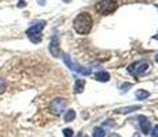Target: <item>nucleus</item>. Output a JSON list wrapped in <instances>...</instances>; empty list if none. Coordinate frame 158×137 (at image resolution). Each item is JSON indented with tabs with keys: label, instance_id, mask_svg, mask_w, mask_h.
Here are the masks:
<instances>
[{
	"label": "nucleus",
	"instance_id": "nucleus-5",
	"mask_svg": "<svg viewBox=\"0 0 158 137\" xmlns=\"http://www.w3.org/2000/svg\"><path fill=\"white\" fill-rule=\"evenodd\" d=\"M66 107V100L62 99V97H56L51 102L50 104V111L52 112L54 115H60L63 112V110Z\"/></svg>",
	"mask_w": 158,
	"mask_h": 137
},
{
	"label": "nucleus",
	"instance_id": "nucleus-6",
	"mask_svg": "<svg viewBox=\"0 0 158 137\" xmlns=\"http://www.w3.org/2000/svg\"><path fill=\"white\" fill-rule=\"evenodd\" d=\"M63 60H65V63L69 66L72 70H74V71H78L80 74H89V70L85 69V67H80L78 65H76L74 62H72L70 58H69V55H63Z\"/></svg>",
	"mask_w": 158,
	"mask_h": 137
},
{
	"label": "nucleus",
	"instance_id": "nucleus-25",
	"mask_svg": "<svg viewBox=\"0 0 158 137\" xmlns=\"http://www.w3.org/2000/svg\"><path fill=\"white\" fill-rule=\"evenodd\" d=\"M85 137H87V136H85Z\"/></svg>",
	"mask_w": 158,
	"mask_h": 137
},
{
	"label": "nucleus",
	"instance_id": "nucleus-23",
	"mask_svg": "<svg viewBox=\"0 0 158 137\" xmlns=\"http://www.w3.org/2000/svg\"><path fill=\"white\" fill-rule=\"evenodd\" d=\"M132 137H139V135H133Z\"/></svg>",
	"mask_w": 158,
	"mask_h": 137
},
{
	"label": "nucleus",
	"instance_id": "nucleus-20",
	"mask_svg": "<svg viewBox=\"0 0 158 137\" xmlns=\"http://www.w3.org/2000/svg\"><path fill=\"white\" fill-rule=\"evenodd\" d=\"M110 137H120L118 135H110Z\"/></svg>",
	"mask_w": 158,
	"mask_h": 137
},
{
	"label": "nucleus",
	"instance_id": "nucleus-24",
	"mask_svg": "<svg viewBox=\"0 0 158 137\" xmlns=\"http://www.w3.org/2000/svg\"><path fill=\"white\" fill-rule=\"evenodd\" d=\"M156 60H157V62H158V55H157V56H156Z\"/></svg>",
	"mask_w": 158,
	"mask_h": 137
},
{
	"label": "nucleus",
	"instance_id": "nucleus-15",
	"mask_svg": "<svg viewBox=\"0 0 158 137\" xmlns=\"http://www.w3.org/2000/svg\"><path fill=\"white\" fill-rule=\"evenodd\" d=\"M63 136L65 137H73V130L72 129H65L63 130Z\"/></svg>",
	"mask_w": 158,
	"mask_h": 137
},
{
	"label": "nucleus",
	"instance_id": "nucleus-16",
	"mask_svg": "<svg viewBox=\"0 0 158 137\" xmlns=\"http://www.w3.org/2000/svg\"><path fill=\"white\" fill-rule=\"evenodd\" d=\"M6 91V82L2 80V78H0V95H2L3 92H4Z\"/></svg>",
	"mask_w": 158,
	"mask_h": 137
},
{
	"label": "nucleus",
	"instance_id": "nucleus-9",
	"mask_svg": "<svg viewBox=\"0 0 158 137\" xmlns=\"http://www.w3.org/2000/svg\"><path fill=\"white\" fill-rule=\"evenodd\" d=\"M136 110H140V106H129V107L118 108V110H115V112L117 114H128V112H133Z\"/></svg>",
	"mask_w": 158,
	"mask_h": 137
},
{
	"label": "nucleus",
	"instance_id": "nucleus-18",
	"mask_svg": "<svg viewBox=\"0 0 158 137\" xmlns=\"http://www.w3.org/2000/svg\"><path fill=\"white\" fill-rule=\"evenodd\" d=\"M129 87H132V84H124V85H123V89H121V92H125L127 89H129Z\"/></svg>",
	"mask_w": 158,
	"mask_h": 137
},
{
	"label": "nucleus",
	"instance_id": "nucleus-11",
	"mask_svg": "<svg viewBox=\"0 0 158 137\" xmlns=\"http://www.w3.org/2000/svg\"><path fill=\"white\" fill-rule=\"evenodd\" d=\"M84 87H85V81L84 80H76V82H74V92L76 93H81L84 91Z\"/></svg>",
	"mask_w": 158,
	"mask_h": 137
},
{
	"label": "nucleus",
	"instance_id": "nucleus-17",
	"mask_svg": "<svg viewBox=\"0 0 158 137\" xmlns=\"http://www.w3.org/2000/svg\"><path fill=\"white\" fill-rule=\"evenodd\" d=\"M151 136H153V137H158V125L153 127V130H151Z\"/></svg>",
	"mask_w": 158,
	"mask_h": 137
},
{
	"label": "nucleus",
	"instance_id": "nucleus-2",
	"mask_svg": "<svg viewBox=\"0 0 158 137\" xmlns=\"http://www.w3.org/2000/svg\"><path fill=\"white\" fill-rule=\"evenodd\" d=\"M44 26H45L44 21H37V22L33 23V25L26 30V34H28L29 40L32 42H35V44L40 42L41 41V30H43Z\"/></svg>",
	"mask_w": 158,
	"mask_h": 137
},
{
	"label": "nucleus",
	"instance_id": "nucleus-7",
	"mask_svg": "<svg viewBox=\"0 0 158 137\" xmlns=\"http://www.w3.org/2000/svg\"><path fill=\"white\" fill-rule=\"evenodd\" d=\"M138 122H139V126H140L142 132H143L144 135H148V133H150V121H148L144 115H140V117H138Z\"/></svg>",
	"mask_w": 158,
	"mask_h": 137
},
{
	"label": "nucleus",
	"instance_id": "nucleus-4",
	"mask_svg": "<svg viewBox=\"0 0 158 137\" xmlns=\"http://www.w3.org/2000/svg\"><path fill=\"white\" fill-rule=\"evenodd\" d=\"M147 69H148V63L146 60H139V62H135L133 65L128 66V73L132 75H140Z\"/></svg>",
	"mask_w": 158,
	"mask_h": 137
},
{
	"label": "nucleus",
	"instance_id": "nucleus-10",
	"mask_svg": "<svg viewBox=\"0 0 158 137\" xmlns=\"http://www.w3.org/2000/svg\"><path fill=\"white\" fill-rule=\"evenodd\" d=\"M95 80L106 82V81L110 80V74H109V73H106V71H98V73H95Z\"/></svg>",
	"mask_w": 158,
	"mask_h": 137
},
{
	"label": "nucleus",
	"instance_id": "nucleus-13",
	"mask_svg": "<svg viewBox=\"0 0 158 137\" xmlns=\"http://www.w3.org/2000/svg\"><path fill=\"white\" fill-rule=\"evenodd\" d=\"M76 118V111L74 110H68V112L65 114V122H72Z\"/></svg>",
	"mask_w": 158,
	"mask_h": 137
},
{
	"label": "nucleus",
	"instance_id": "nucleus-14",
	"mask_svg": "<svg viewBox=\"0 0 158 137\" xmlns=\"http://www.w3.org/2000/svg\"><path fill=\"white\" fill-rule=\"evenodd\" d=\"M105 130L102 129V127H95L94 129V137H105Z\"/></svg>",
	"mask_w": 158,
	"mask_h": 137
},
{
	"label": "nucleus",
	"instance_id": "nucleus-12",
	"mask_svg": "<svg viewBox=\"0 0 158 137\" xmlns=\"http://www.w3.org/2000/svg\"><path fill=\"white\" fill-rule=\"evenodd\" d=\"M148 96H150V92H147V91H144V89L136 91V97H138L139 100H144V99H147Z\"/></svg>",
	"mask_w": 158,
	"mask_h": 137
},
{
	"label": "nucleus",
	"instance_id": "nucleus-8",
	"mask_svg": "<svg viewBox=\"0 0 158 137\" xmlns=\"http://www.w3.org/2000/svg\"><path fill=\"white\" fill-rule=\"evenodd\" d=\"M50 52L52 56H59V40H58L56 36H54L51 38V42H50Z\"/></svg>",
	"mask_w": 158,
	"mask_h": 137
},
{
	"label": "nucleus",
	"instance_id": "nucleus-1",
	"mask_svg": "<svg viewBox=\"0 0 158 137\" xmlns=\"http://www.w3.org/2000/svg\"><path fill=\"white\" fill-rule=\"evenodd\" d=\"M94 21L92 17H91L88 13H81L76 17L74 22H73V27L74 30L78 33V34H88L92 29Z\"/></svg>",
	"mask_w": 158,
	"mask_h": 137
},
{
	"label": "nucleus",
	"instance_id": "nucleus-3",
	"mask_svg": "<svg viewBox=\"0 0 158 137\" xmlns=\"http://www.w3.org/2000/svg\"><path fill=\"white\" fill-rule=\"evenodd\" d=\"M118 3L115 0H101L95 6V10L98 14H111L117 10Z\"/></svg>",
	"mask_w": 158,
	"mask_h": 137
},
{
	"label": "nucleus",
	"instance_id": "nucleus-19",
	"mask_svg": "<svg viewBox=\"0 0 158 137\" xmlns=\"http://www.w3.org/2000/svg\"><path fill=\"white\" fill-rule=\"evenodd\" d=\"M23 6H25V3H23V2H19V3H18V7H23Z\"/></svg>",
	"mask_w": 158,
	"mask_h": 137
},
{
	"label": "nucleus",
	"instance_id": "nucleus-21",
	"mask_svg": "<svg viewBox=\"0 0 158 137\" xmlns=\"http://www.w3.org/2000/svg\"><path fill=\"white\" fill-rule=\"evenodd\" d=\"M154 38H156V40H158V34H156V36H154Z\"/></svg>",
	"mask_w": 158,
	"mask_h": 137
},
{
	"label": "nucleus",
	"instance_id": "nucleus-22",
	"mask_svg": "<svg viewBox=\"0 0 158 137\" xmlns=\"http://www.w3.org/2000/svg\"><path fill=\"white\" fill-rule=\"evenodd\" d=\"M63 2H65V3H69V2H70V0H63Z\"/></svg>",
	"mask_w": 158,
	"mask_h": 137
}]
</instances>
